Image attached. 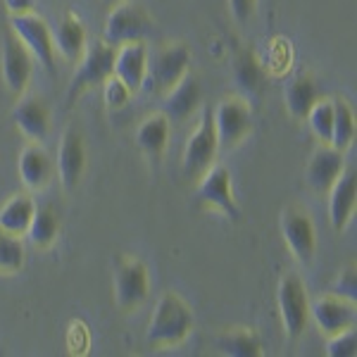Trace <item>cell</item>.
I'll return each instance as SVG.
<instances>
[{"label":"cell","mask_w":357,"mask_h":357,"mask_svg":"<svg viewBox=\"0 0 357 357\" xmlns=\"http://www.w3.org/2000/svg\"><path fill=\"white\" fill-rule=\"evenodd\" d=\"M193 312L181 296L165 293L155 305V312L148 324V345L151 348H174L181 345L193 331Z\"/></svg>","instance_id":"obj_1"},{"label":"cell","mask_w":357,"mask_h":357,"mask_svg":"<svg viewBox=\"0 0 357 357\" xmlns=\"http://www.w3.org/2000/svg\"><path fill=\"white\" fill-rule=\"evenodd\" d=\"M191 65V50L183 43L160 45L153 55H148L146 82L153 93H167L174 84L181 82L188 74Z\"/></svg>","instance_id":"obj_2"},{"label":"cell","mask_w":357,"mask_h":357,"mask_svg":"<svg viewBox=\"0 0 357 357\" xmlns=\"http://www.w3.org/2000/svg\"><path fill=\"white\" fill-rule=\"evenodd\" d=\"M114 53H117V48L110 43H105V41L91 43L89 48L84 50L77 72H74L72 82H69L67 105H72V102L77 100L84 91L93 89V86H100L107 77H112Z\"/></svg>","instance_id":"obj_3"},{"label":"cell","mask_w":357,"mask_h":357,"mask_svg":"<svg viewBox=\"0 0 357 357\" xmlns=\"http://www.w3.org/2000/svg\"><path fill=\"white\" fill-rule=\"evenodd\" d=\"M217 153H220V146H217L215 134V114L210 105H205L198 126L188 136L186 148H183V176L200 178L207 167L215 165Z\"/></svg>","instance_id":"obj_4"},{"label":"cell","mask_w":357,"mask_h":357,"mask_svg":"<svg viewBox=\"0 0 357 357\" xmlns=\"http://www.w3.org/2000/svg\"><path fill=\"white\" fill-rule=\"evenodd\" d=\"M276 301H279V314H281L286 338L289 341H298L303 336V331L307 329V321H310V301L301 276L293 272L281 276Z\"/></svg>","instance_id":"obj_5"},{"label":"cell","mask_w":357,"mask_h":357,"mask_svg":"<svg viewBox=\"0 0 357 357\" xmlns=\"http://www.w3.org/2000/svg\"><path fill=\"white\" fill-rule=\"evenodd\" d=\"M215 114V134L220 151H234L243 143V138L252 131V112L250 102L243 98H224L217 107H212Z\"/></svg>","instance_id":"obj_6"},{"label":"cell","mask_w":357,"mask_h":357,"mask_svg":"<svg viewBox=\"0 0 357 357\" xmlns=\"http://www.w3.org/2000/svg\"><path fill=\"white\" fill-rule=\"evenodd\" d=\"M148 293H151V274H148L146 262L131 255L117 257V264H114V303L117 307L124 312L136 310L138 305L146 303Z\"/></svg>","instance_id":"obj_7"},{"label":"cell","mask_w":357,"mask_h":357,"mask_svg":"<svg viewBox=\"0 0 357 357\" xmlns=\"http://www.w3.org/2000/svg\"><path fill=\"white\" fill-rule=\"evenodd\" d=\"M151 15L146 8L138 3H129V0H117L114 8L107 15L105 22V38L102 41L110 45H122L131 41H143L151 33Z\"/></svg>","instance_id":"obj_8"},{"label":"cell","mask_w":357,"mask_h":357,"mask_svg":"<svg viewBox=\"0 0 357 357\" xmlns=\"http://www.w3.org/2000/svg\"><path fill=\"white\" fill-rule=\"evenodd\" d=\"M10 31L22 41V45L36 57L45 67L48 74H55V45H53V31L48 24L36 17L33 13L29 15H13L10 17Z\"/></svg>","instance_id":"obj_9"},{"label":"cell","mask_w":357,"mask_h":357,"mask_svg":"<svg viewBox=\"0 0 357 357\" xmlns=\"http://www.w3.org/2000/svg\"><path fill=\"white\" fill-rule=\"evenodd\" d=\"M198 200L212 210H220L231 222L241 220V210L236 205V198L231 193V174L224 165H210L200 176L198 186Z\"/></svg>","instance_id":"obj_10"},{"label":"cell","mask_w":357,"mask_h":357,"mask_svg":"<svg viewBox=\"0 0 357 357\" xmlns=\"http://www.w3.org/2000/svg\"><path fill=\"white\" fill-rule=\"evenodd\" d=\"M31 53L13 31H8L3 36V53H0V74H3L5 89L13 96H24L26 86L31 82Z\"/></svg>","instance_id":"obj_11"},{"label":"cell","mask_w":357,"mask_h":357,"mask_svg":"<svg viewBox=\"0 0 357 357\" xmlns=\"http://www.w3.org/2000/svg\"><path fill=\"white\" fill-rule=\"evenodd\" d=\"M281 234H284L286 245H289V250L293 252V257L298 262L301 264L312 262L317 250V234L307 212L296 205L286 207L284 215H281Z\"/></svg>","instance_id":"obj_12"},{"label":"cell","mask_w":357,"mask_h":357,"mask_svg":"<svg viewBox=\"0 0 357 357\" xmlns=\"http://www.w3.org/2000/svg\"><path fill=\"white\" fill-rule=\"evenodd\" d=\"M57 174H60V181L67 191H74V188L82 183L84 169H86V143L84 136L77 126H69L60 141V148H57Z\"/></svg>","instance_id":"obj_13"},{"label":"cell","mask_w":357,"mask_h":357,"mask_svg":"<svg viewBox=\"0 0 357 357\" xmlns=\"http://www.w3.org/2000/svg\"><path fill=\"white\" fill-rule=\"evenodd\" d=\"M310 317H312L314 324L319 326V331L329 338L333 333L355 326V303L329 293V296L317 298V301L310 305Z\"/></svg>","instance_id":"obj_14"},{"label":"cell","mask_w":357,"mask_h":357,"mask_svg":"<svg viewBox=\"0 0 357 357\" xmlns=\"http://www.w3.org/2000/svg\"><path fill=\"white\" fill-rule=\"evenodd\" d=\"M343 167H345L343 153L336 151L333 146H324V143H321L312 158H310L307 172H305L307 186L312 188L314 193L326 195V191L333 186V181L341 176Z\"/></svg>","instance_id":"obj_15"},{"label":"cell","mask_w":357,"mask_h":357,"mask_svg":"<svg viewBox=\"0 0 357 357\" xmlns=\"http://www.w3.org/2000/svg\"><path fill=\"white\" fill-rule=\"evenodd\" d=\"M146 67H148V48L143 41H131L117 45L114 53L112 74L129 86L131 91H138L146 86Z\"/></svg>","instance_id":"obj_16"},{"label":"cell","mask_w":357,"mask_h":357,"mask_svg":"<svg viewBox=\"0 0 357 357\" xmlns=\"http://www.w3.org/2000/svg\"><path fill=\"white\" fill-rule=\"evenodd\" d=\"M329 220L336 231H343L348 222L353 220L355 207H357V178L355 172H341V176L333 181L329 188Z\"/></svg>","instance_id":"obj_17"},{"label":"cell","mask_w":357,"mask_h":357,"mask_svg":"<svg viewBox=\"0 0 357 357\" xmlns=\"http://www.w3.org/2000/svg\"><path fill=\"white\" fill-rule=\"evenodd\" d=\"M13 119L17 129L33 143H41L50 131V110L41 98L36 96L22 98L13 110Z\"/></svg>","instance_id":"obj_18"},{"label":"cell","mask_w":357,"mask_h":357,"mask_svg":"<svg viewBox=\"0 0 357 357\" xmlns=\"http://www.w3.org/2000/svg\"><path fill=\"white\" fill-rule=\"evenodd\" d=\"M20 176L24 181L26 188L31 191H41L50 183V176H53V160L45 153V148L41 143H29L24 151L20 153Z\"/></svg>","instance_id":"obj_19"},{"label":"cell","mask_w":357,"mask_h":357,"mask_svg":"<svg viewBox=\"0 0 357 357\" xmlns=\"http://www.w3.org/2000/svg\"><path fill=\"white\" fill-rule=\"evenodd\" d=\"M200 105V84L198 79L186 74L178 84L172 86L167 91L165 98V114L169 119H176V122H183L191 114L198 110Z\"/></svg>","instance_id":"obj_20"},{"label":"cell","mask_w":357,"mask_h":357,"mask_svg":"<svg viewBox=\"0 0 357 357\" xmlns=\"http://www.w3.org/2000/svg\"><path fill=\"white\" fill-rule=\"evenodd\" d=\"M55 53H60L67 62H79L86 50V29L84 22L74 13H67L53 31Z\"/></svg>","instance_id":"obj_21"},{"label":"cell","mask_w":357,"mask_h":357,"mask_svg":"<svg viewBox=\"0 0 357 357\" xmlns=\"http://www.w3.org/2000/svg\"><path fill=\"white\" fill-rule=\"evenodd\" d=\"M136 143L151 160H160L169 143V117L165 112L148 114L136 129Z\"/></svg>","instance_id":"obj_22"},{"label":"cell","mask_w":357,"mask_h":357,"mask_svg":"<svg viewBox=\"0 0 357 357\" xmlns=\"http://www.w3.org/2000/svg\"><path fill=\"white\" fill-rule=\"evenodd\" d=\"M234 82L238 91L250 100H257L264 89V72L252 50H241L234 60Z\"/></svg>","instance_id":"obj_23"},{"label":"cell","mask_w":357,"mask_h":357,"mask_svg":"<svg viewBox=\"0 0 357 357\" xmlns=\"http://www.w3.org/2000/svg\"><path fill=\"white\" fill-rule=\"evenodd\" d=\"M215 345L220 353L229 357H260L262 355V341L257 331L248 329V326H236L217 336Z\"/></svg>","instance_id":"obj_24"},{"label":"cell","mask_w":357,"mask_h":357,"mask_svg":"<svg viewBox=\"0 0 357 357\" xmlns=\"http://www.w3.org/2000/svg\"><path fill=\"white\" fill-rule=\"evenodd\" d=\"M33 212H36V205L29 195H13L0 205V229L15 236H24Z\"/></svg>","instance_id":"obj_25"},{"label":"cell","mask_w":357,"mask_h":357,"mask_svg":"<svg viewBox=\"0 0 357 357\" xmlns=\"http://www.w3.org/2000/svg\"><path fill=\"white\" fill-rule=\"evenodd\" d=\"M286 107L296 119H305L310 112V107L314 105L319 98H317V84L310 74H298L293 82L286 86L284 91Z\"/></svg>","instance_id":"obj_26"},{"label":"cell","mask_w":357,"mask_h":357,"mask_svg":"<svg viewBox=\"0 0 357 357\" xmlns=\"http://www.w3.org/2000/svg\"><path fill=\"white\" fill-rule=\"evenodd\" d=\"M333 131H331V146L336 151H348L355 141V131H357V124H355V112H353V105L343 98H333Z\"/></svg>","instance_id":"obj_27"},{"label":"cell","mask_w":357,"mask_h":357,"mask_svg":"<svg viewBox=\"0 0 357 357\" xmlns=\"http://www.w3.org/2000/svg\"><path fill=\"white\" fill-rule=\"evenodd\" d=\"M57 231H60V220H57L53 207L50 205L36 207V212H33V217H31V224H29V229H26V236H29V241H31V245L45 250V248H50L55 243Z\"/></svg>","instance_id":"obj_28"},{"label":"cell","mask_w":357,"mask_h":357,"mask_svg":"<svg viewBox=\"0 0 357 357\" xmlns=\"http://www.w3.org/2000/svg\"><path fill=\"white\" fill-rule=\"evenodd\" d=\"M24 267V243L22 236L0 229V274H17Z\"/></svg>","instance_id":"obj_29"},{"label":"cell","mask_w":357,"mask_h":357,"mask_svg":"<svg viewBox=\"0 0 357 357\" xmlns=\"http://www.w3.org/2000/svg\"><path fill=\"white\" fill-rule=\"evenodd\" d=\"M310 129L312 134L319 138V143L324 146H331V131H333V102L331 100H317L312 107H310L307 117Z\"/></svg>","instance_id":"obj_30"},{"label":"cell","mask_w":357,"mask_h":357,"mask_svg":"<svg viewBox=\"0 0 357 357\" xmlns=\"http://www.w3.org/2000/svg\"><path fill=\"white\" fill-rule=\"evenodd\" d=\"M355 348H357L355 326L333 333V336H329V341H326V355L329 357H353Z\"/></svg>","instance_id":"obj_31"},{"label":"cell","mask_w":357,"mask_h":357,"mask_svg":"<svg viewBox=\"0 0 357 357\" xmlns=\"http://www.w3.org/2000/svg\"><path fill=\"white\" fill-rule=\"evenodd\" d=\"M102 96H105V105L110 107V110H122L131 98V89L122 79H117L112 74V77H107L105 82H102Z\"/></svg>","instance_id":"obj_32"},{"label":"cell","mask_w":357,"mask_h":357,"mask_svg":"<svg viewBox=\"0 0 357 357\" xmlns=\"http://www.w3.org/2000/svg\"><path fill=\"white\" fill-rule=\"evenodd\" d=\"M333 296L345 298V301H353L357 298V276H355V264L345 267L341 274H338L336 284H333Z\"/></svg>","instance_id":"obj_33"},{"label":"cell","mask_w":357,"mask_h":357,"mask_svg":"<svg viewBox=\"0 0 357 357\" xmlns=\"http://www.w3.org/2000/svg\"><path fill=\"white\" fill-rule=\"evenodd\" d=\"M229 10H231L234 20L245 24L252 17V10H255V0H229Z\"/></svg>","instance_id":"obj_34"},{"label":"cell","mask_w":357,"mask_h":357,"mask_svg":"<svg viewBox=\"0 0 357 357\" xmlns=\"http://www.w3.org/2000/svg\"><path fill=\"white\" fill-rule=\"evenodd\" d=\"M5 3V10L13 15H29L33 13V8H36V0H3Z\"/></svg>","instance_id":"obj_35"},{"label":"cell","mask_w":357,"mask_h":357,"mask_svg":"<svg viewBox=\"0 0 357 357\" xmlns=\"http://www.w3.org/2000/svg\"><path fill=\"white\" fill-rule=\"evenodd\" d=\"M105 3H110V5H114V3H117V0H105Z\"/></svg>","instance_id":"obj_36"}]
</instances>
